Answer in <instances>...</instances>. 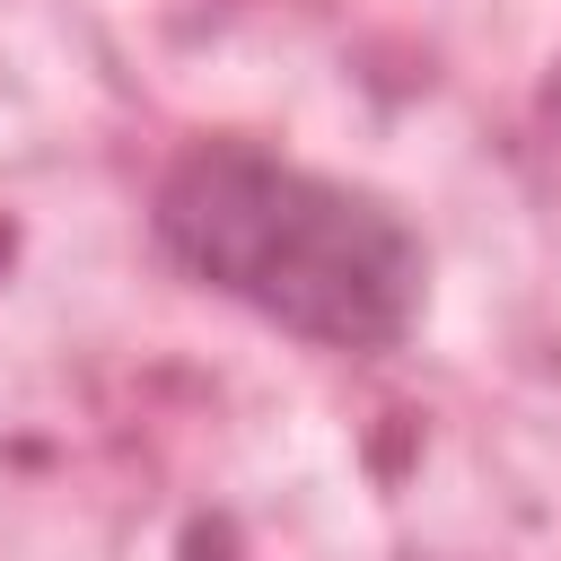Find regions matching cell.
I'll use <instances>...</instances> for the list:
<instances>
[{
	"instance_id": "6da1fadb",
	"label": "cell",
	"mask_w": 561,
	"mask_h": 561,
	"mask_svg": "<svg viewBox=\"0 0 561 561\" xmlns=\"http://www.w3.org/2000/svg\"><path fill=\"white\" fill-rule=\"evenodd\" d=\"M149 245L193 289L316 351H394L430 307L421 228L272 140H193L149 184Z\"/></svg>"
}]
</instances>
